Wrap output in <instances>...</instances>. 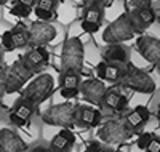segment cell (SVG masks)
Wrapping results in <instances>:
<instances>
[{"mask_svg":"<svg viewBox=\"0 0 160 152\" xmlns=\"http://www.w3.org/2000/svg\"><path fill=\"white\" fill-rule=\"evenodd\" d=\"M58 75L53 74V71L38 72L28 82V85L21 90L19 94L22 96V98L32 101L35 106L43 104L53 94V91H55V88L58 85V79H56Z\"/></svg>","mask_w":160,"mask_h":152,"instance_id":"1","label":"cell"},{"mask_svg":"<svg viewBox=\"0 0 160 152\" xmlns=\"http://www.w3.org/2000/svg\"><path fill=\"white\" fill-rule=\"evenodd\" d=\"M120 90H130L131 93H142V94H154L157 90V82L149 71H142L131 64L125 66L123 77L117 84Z\"/></svg>","mask_w":160,"mask_h":152,"instance_id":"2","label":"cell"},{"mask_svg":"<svg viewBox=\"0 0 160 152\" xmlns=\"http://www.w3.org/2000/svg\"><path fill=\"white\" fill-rule=\"evenodd\" d=\"M99 37L102 45L106 43H127L131 40L136 38V32L133 29V26L128 19V15H122L120 18H117L115 21L108 23V26L102 31H99Z\"/></svg>","mask_w":160,"mask_h":152,"instance_id":"3","label":"cell"},{"mask_svg":"<svg viewBox=\"0 0 160 152\" xmlns=\"http://www.w3.org/2000/svg\"><path fill=\"white\" fill-rule=\"evenodd\" d=\"M98 139L108 146H120L135 134L123 119H109L98 127Z\"/></svg>","mask_w":160,"mask_h":152,"instance_id":"4","label":"cell"},{"mask_svg":"<svg viewBox=\"0 0 160 152\" xmlns=\"http://www.w3.org/2000/svg\"><path fill=\"white\" fill-rule=\"evenodd\" d=\"M43 123L58 128H75V104L56 103L45 109L40 115Z\"/></svg>","mask_w":160,"mask_h":152,"instance_id":"5","label":"cell"},{"mask_svg":"<svg viewBox=\"0 0 160 152\" xmlns=\"http://www.w3.org/2000/svg\"><path fill=\"white\" fill-rule=\"evenodd\" d=\"M61 71L64 69H74L78 72H85V63H83V42L80 38H69L66 37L61 43ZM59 71V72H61Z\"/></svg>","mask_w":160,"mask_h":152,"instance_id":"6","label":"cell"},{"mask_svg":"<svg viewBox=\"0 0 160 152\" xmlns=\"http://www.w3.org/2000/svg\"><path fill=\"white\" fill-rule=\"evenodd\" d=\"M35 75L34 71L26 66L21 58L11 63L7 67V82H5V94H16L21 93V90L28 85V82Z\"/></svg>","mask_w":160,"mask_h":152,"instance_id":"7","label":"cell"},{"mask_svg":"<svg viewBox=\"0 0 160 152\" xmlns=\"http://www.w3.org/2000/svg\"><path fill=\"white\" fill-rule=\"evenodd\" d=\"M29 47H48L56 37V21H32L28 24Z\"/></svg>","mask_w":160,"mask_h":152,"instance_id":"8","label":"cell"},{"mask_svg":"<svg viewBox=\"0 0 160 152\" xmlns=\"http://www.w3.org/2000/svg\"><path fill=\"white\" fill-rule=\"evenodd\" d=\"M35 110H37V106L32 101L22 98V96L19 94L15 99V103H13L11 109H10L8 119L11 122V125H15L18 128H22V127H28L31 123Z\"/></svg>","mask_w":160,"mask_h":152,"instance_id":"9","label":"cell"},{"mask_svg":"<svg viewBox=\"0 0 160 152\" xmlns=\"http://www.w3.org/2000/svg\"><path fill=\"white\" fill-rule=\"evenodd\" d=\"M102 115L104 114H118L122 115L128 110V96L120 91V88L115 85V87H111L106 90V94L102 98V103L99 106Z\"/></svg>","mask_w":160,"mask_h":152,"instance_id":"10","label":"cell"},{"mask_svg":"<svg viewBox=\"0 0 160 152\" xmlns=\"http://www.w3.org/2000/svg\"><path fill=\"white\" fill-rule=\"evenodd\" d=\"M83 74L74 69H64L58 75V90L62 99H72L80 94V84Z\"/></svg>","mask_w":160,"mask_h":152,"instance_id":"11","label":"cell"},{"mask_svg":"<svg viewBox=\"0 0 160 152\" xmlns=\"http://www.w3.org/2000/svg\"><path fill=\"white\" fill-rule=\"evenodd\" d=\"M51 59V51L48 47H28L24 53H21V61L35 74L45 71Z\"/></svg>","mask_w":160,"mask_h":152,"instance_id":"12","label":"cell"},{"mask_svg":"<svg viewBox=\"0 0 160 152\" xmlns=\"http://www.w3.org/2000/svg\"><path fill=\"white\" fill-rule=\"evenodd\" d=\"M102 123V112L91 104H75V128H98Z\"/></svg>","mask_w":160,"mask_h":152,"instance_id":"13","label":"cell"},{"mask_svg":"<svg viewBox=\"0 0 160 152\" xmlns=\"http://www.w3.org/2000/svg\"><path fill=\"white\" fill-rule=\"evenodd\" d=\"M135 48L151 66L160 64V38L139 34L135 38Z\"/></svg>","mask_w":160,"mask_h":152,"instance_id":"14","label":"cell"},{"mask_svg":"<svg viewBox=\"0 0 160 152\" xmlns=\"http://www.w3.org/2000/svg\"><path fill=\"white\" fill-rule=\"evenodd\" d=\"M106 90H108V87L99 79H82V84H80V94L83 96V99L88 104L95 107L101 106Z\"/></svg>","mask_w":160,"mask_h":152,"instance_id":"15","label":"cell"},{"mask_svg":"<svg viewBox=\"0 0 160 152\" xmlns=\"http://www.w3.org/2000/svg\"><path fill=\"white\" fill-rule=\"evenodd\" d=\"M127 15H128V19L133 26V29H135V32L138 35L144 34L146 29L157 21V11H155L154 7L131 8L130 11H127Z\"/></svg>","mask_w":160,"mask_h":152,"instance_id":"16","label":"cell"},{"mask_svg":"<svg viewBox=\"0 0 160 152\" xmlns=\"http://www.w3.org/2000/svg\"><path fill=\"white\" fill-rule=\"evenodd\" d=\"M130 47L127 43H106L99 48L101 59L109 64L127 66L130 61Z\"/></svg>","mask_w":160,"mask_h":152,"instance_id":"17","label":"cell"},{"mask_svg":"<svg viewBox=\"0 0 160 152\" xmlns=\"http://www.w3.org/2000/svg\"><path fill=\"white\" fill-rule=\"evenodd\" d=\"M0 150L2 152H28L29 147L22 138L11 128L0 130Z\"/></svg>","mask_w":160,"mask_h":152,"instance_id":"18","label":"cell"},{"mask_svg":"<svg viewBox=\"0 0 160 152\" xmlns=\"http://www.w3.org/2000/svg\"><path fill=\"white\" fill-rule=\"evenodd\" d=\"M125 72V66H117V64H109L99 61L95 66V75L96 79L102 80L104 84H111V85H117L120 79L123 77Z\"/></svg>","mask_w":160,"mask_h":152,"instance_id":"19","label":"cell"},{"mask_svg":"<svg viewBox=\"0 0 160 152\" xmlns=\"http://www.w3.org/2000/svg\"><path fill=\"white\" fill-rule=\"evenodd\" d=\"M75 144V134L71 128H59V131L50 139L48 147L51 152H71Z\"/></svg>","mask_w":160,"mask_h":152,"instance_id":"20","label":"cell"},{"mask_svg":"<svg viewBox=\"0 0 160 152\" xmlns=\"http://www.w3.org/2000/svg\"><path fill=\"white\" fill-rule=\"evenodd\" d=\"M80 18V5L72 3L71 0H59L56 7V23L62 26H69L72 21Z\"/></svg>","mask_w":160,"mask_h":152,"instance_id":"21","label":"cell"},{"mask_svg":"<svg viewBox=\"0 0 160 152\" xmlns=\"http://www.w3.org/2000/svg\"><path fill=\"white\" fill-rule=\"evenodd\" d=\"M10 35H11V43L15 50H22L29 47V29L28 26L18 23L10 29Z\"/></svg>","mask_w":160,"mask_h":152,"instance_id":"22","label":"cell"},{"mask_svg":"<svg viewBox=\"0 0 160 152\" xmlns=\"http://www.w3.org/2000/svg\"><path fill=\"white\" fill-rule=\"evenodd\" d=\"M101 59V51H99V47L93 42V40L90 38L88 42L83 43V63L85 66H91L95 67Z\"/></svg>","mask_w":160,"mask_h":152,"instance_id":"23","label":"cell"},{"mask_svg":"<svg viewBox=\"0 0 160 152\" xmlns=\"http://www.w3.org/2000/svg\"><path fill=\"white\" fill-rule=\"evenodd\" d=\"M125 13H127V10H125V2L123 0H111L109 5L104 8V21L106 23L115 21L117 18L125 15Z\"/></svg>","mask_w":160,"mask_h":152,"instance_id":"24","label":"cell"},{"mask_svg":"<svg viewBox=\"0 0 160 152\" xmlns=\"http://www.w3.org/2000/svg\"><path fill=\"white\" fill-rule=\"evenodd\" d=\"M80 18L91 21V23H98L102 24L104 21V8L99 7H80Z\"/></svg>","mask_w":160,"mask_h":152,"instance_id":"25","label":"cell"},{"mask_svg":"<svg viewBox=\"0 0 160 152\" xmlns=\"http://www.w3.org/2000/svg\"><path fill=\"white\" fill-rule=\"evenodd\" d=\"M123 120H125V123H127V125H128V128L133 131V133H138L144 125H146V123H148V122H146L138 112H136V110L135 109H130V110H127V112H125V117H123Z\"/></svg>","mask_w":160,"mask_h":152,"instance_id":"26","label":"cell"},{"mask_svg":"<svg viewBox=\"0 0 160 152\" xmlns=\"http://www.w3.org/2000/svg\"><path fill=\"white\" fill-rule=\"evenodd\" d=\"M8 11L16 19H28L32 15V8L28 7V5H24V3H19V2H15V5H13Z\"/></svg>","mask_w":160,"mask_h":152,"instance_id":"27","label":"cell"},{"mask_svg":"<svg viewBox=\"0 0 160 152\" xmlns=\"http://www.w3.org/2000/svg\"><path fill=\"white\" fill-rule=\"evenodd\" d=\"M85 35L83 29H82V24H80V18L72 21L69 26H66V37L69 38H82Z\"/></svg>","mask_w":160,"mask_h":152,"instance_id":"28","label":"cell"},{"mask_svg":"<svg viewBox=\"0 0 160 152\" xmlns=\"http://www.w3.org/2000/svg\"><path fill=\"white\" fill-rule=\"evenodd\" d=\"M128 64L135 66V67H138V69H142V71H146V69L151 66V64L138 53L136 48H131V50H130V61H128Z\"/></svg>","mask_w":160,"mask_h":152,"instance_id":"29","label":"cell"},{"mask_svg":"<svg viewBox=\"0 0 160 152\" xmlns=\"http://www.w3.org/2000/svg\"><path fill=\"white\" fill-rule=\"evenodd\" d=\"M32 15L37 18V21H47V23H53V21L56 19V13H55V11H47V10L37 8V7H34V8H32Z\"/></svg>","mask_w":160,"mask_h":152,"instance_id":"30","label":"cell"},{"mask_svg":"<svg viewBox=\"0 0 160 152\" xmlns=\"http://www.w3.org/2000/svg\"><path fill=\"white\" fill-rule=\"evenodd\" d=\"M80 24H82L83 32H85V34H90V35L99 32V31H101V26H102V24L91 23V21H87V19H82V18H80Z\"/></svg>","mask_w":160,"mask_h":152,"instance_id":"31","label":"cell"},{"mask_svg":"<svg viewBox=\"0 0 160 152\" xmlns=\"http://www.w3.org/2000/svg\"><path fill=\"white\" fill-rule=\"evenodd\" d=\"M152 138H154V133H151V131H144V133H141V134L138 136V139H136V147L141 149V150H144L146 147H148V144L151 143Z\"/></svg>","mask_w":160,"mask_h":152,"instance_id":"32","label":"cell"},{"mask_svg":"<svg viewBox=\"0 0 160 152\" xmlns=\"http://www.w3.org/2000/svg\"><path fill=\"white\" fill-rule=\"evenodd\" d=\"M58 3H59V0H37L35 7L42 8V10H47V11H55L56 13Z\"/></svg>","mask_w":160,"mask_h":152,"instance_id":"33","label":"cell"},{"mask_svg":"<svg viewBox=\"0 0 160 152\" xmlns=\"http://www.w3.org/2000/svg\"><path fill=\"white\" fill-rule=\"evenodd\" d=\"M5 82H7V67L5 66H0V104L3 103L5 98Z\"/></svg>","mask_w":160,"mask_h":152,"instance_id":"34","label":"cell"},{"mask_svg":"<svg viewBox=\"0 0 160 152\" xmlns=\"http://www.w3.org/2000/svg\"><path fill=\"white\" fill-rule=\"evenodd\" d=\"M85 152H122V150H112V149H108V147H102L96 141H93L85 147Z\"/></svg>","mask_w":160,"mask_h":152,"instance_id":"35","label":"cell"},{"mask_svg":"<svg viewBox=\"0 0 160 152\" xmlns=\"http://www.w3.org/2000/svg\"><path fill=\"white\" fill-rule=\"evenodd\" d=\"M42 131H43V139H45L47 143H50V139L59 131V128H58V127H53V125H47V123H43V130H42Z\"/></svg>","mask_w":160,"mask_h":152,"instance_id":"36","label":"cell"},{"mask_svg":"<svg viewBox=\"0 0 160 152\" xmlns=\"http://www.w3.org/2000/svg\"><path fill=\"white\" fill-rule=\"evenodd\" d=\"M144 152H160V136L158 134H154V138L148 144V147L144 149Z\"/></svg>","mask_w":160,"mask_h":152,"instance_id":"37","label":"cell"},{"mask_svg":"<svg viewBox=\"0 0 160 152\" xmlns=\"http://www.w3.org/2000/svg\"><path fill=\"white\" fill-rule=\"evenodd\" d=\"M144 34H148V35H151V37H155V38H160V21L157 19L154 24H151L148 29H146Z\"/></svg>","mask_w":160,"mask_h":152,"instance_id":"38","label":"cell"},{"mask_svg":"<svg viewBox=\"0 0 160 152\" xmlns=\"http://www.w3.org/2000/svg\"><path fill=\"white\" fill-rule=\"evenodd\" d=\"M111 0H83L82 7H99V8H106L109 5Z\"/></svg>","mask_w":160,"mask_h":152,"instance_id":"39","label":"cell"},{"mask_svg":"<svg viewBox=\"0 0 160 152\" xmlns=\"http://www.w3.org/2000/svg\"><path fill=\"white\" fill-rule=\"evenodd\" d=\"M131 8H144V7H154L152 0H127Z\"/></svg>","mask_w":160,"mask_h":152,"instance_id":"40","label":"cell"},{"mask_svg":"<svg viewBox=\"0 0 160 152\" xmlns=\"http://www.w3.org/2000/svg\"><path fill=\"white\" fill-rule=\"evenodd\" d=\"M29 152H51V149H50L48 144H45V143H38V144L32 146Z\"/></svg>","mask_w":160,"mask_h":152,"instance_id":"41","label":"cell"},{"mask_svg":"<svg viewBox=\"0 0 160 152\" xmlns=\"http://www.w3.org/2000/svg\"><path fill=\"white\" fill-rule=\"evenodd\" d=\"M11 27H13V26H11L10 23H7L3 18H0V37H2V34H5L8 29H11Z\"/></svg>","mask_w":160,"mask_h":152,"instance_id":"42","label":"cell"},{"mask_svg":"<svg viewBox=\"0 0 160 152\" xmlns=\"http://www.w3.org/2000/svg\"><path fill=\"white\" fill-rule=\"evenodd\" d=\"M16 2H19V3H24V5H28V7L34 8V7H35V3H37V0H16Z\"/></svg>","mask_w":160,"mask_h":152,"instance_id":"43","label":"cell"},{"mask_svg":"<svg viewBox=\"0 0 160 152\" xmlns=\"http://www.w3.org/2000/svg\"><path fill=\"white\" fill-rule=\"evenodd\" d=\"M154 115H155V120L160 123V107H157V110H155V114H154Z\"/></svg>","mask_w":160,"mask_h":152,"instance_id":"44","label":"cell"},{"mask_svg":"<svg viewBox=\"0 0 160 152\" xmlns=\"http://www.w3.org/2000/svg\"><path fill=\"white\" fill-rule=\"evenodd\" d=\"M3 64V50H2V47H0V66Z\"/></svg>","mask_w":160,"mask_h":152,"instance_id":"45","label":"cell"},{"mask_svg":"<svg viewBox=\"0 0 160 152\" xmlns=\"http://www.w3.org/2000/svg\"><path fill=\"white\" fill-rule=\"evenodd\" d=\"M71 2H72V3H75V5H80V7H82L83 0H71Z\"/></svg>","mask_w":160,"mask_h":152,"instance_id":"46","label":"cell"},{"mask_svg":"<svg viewBox=\"0 0 160 152\" xmlns=\"http://www.w3.org/2000/svg\"><path fill=\"white\" fill-rule=\"evenodd\" d=\"M8 3H10V0H0V7H5Z\"/></svg>","mask_w":160,"mask_h":152,"instance_id":"47","label":"cell"},{"mask_svg":"<svg viewBox=\"0 0 160 152\" xmlns=\"http://www.w3.org/2000/svg\"><path fill=\"white\" fill-rule=\"evenodd\" d=\"M155 11H157V16H158V21H160V8H158V10H155Z\"/></svg>","mask_w":160,"mask_h":152,"instance_id":"48","label":"cell"},{"mask_svg":"<svg viewBox=\"0 0 160 152\" xmlns=\"http://www.w3.org/2000/svg\"><path fill=\"white\" fill-rule=\"evenodd\" d=\"M155 69H157V71H158V74H160V64H157V66H155Z\"/></svg>","mask_w":160,"mask_h":152,"instance_id":"49","label":"cell"},{"mask_svg":"<svg viewBox=\"0 0 160 152\" xmlns=\"http://www.w3.org/2000/svg\"><path fill=\"white\" fill-rule=\"evenodd\" d=\"M0 152H2V150H0Z\"/></svg>","mask_w":160,"mask_h":152,"instance_id":"50","label":"cell"}]
</instances>
